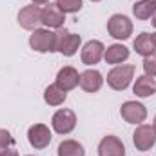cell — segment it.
Returning <instances> with one entry per match:
<instances>
[{
	"instance_id": "cell-21",
	"label": "cell",
	"mask_w": 156,
	"mask_h": 156,
	"mask_svg": "<svg viewBox=\"0 0 156 156\" xmlns=\"http://www.w3.org/2000/svg\"><path fill=\"white\" fill-rule=\"evenodd\" d=\"M56 5L64 13H76L82 9V0H56Z\"/></svg>"
},
{
	"instance_id": "cell-2",
	"label": "cell",
	"mask_w": 156,
	"mask_h": 156,
	"mask_svg": "<svg viewBox=\"0 0 156 156\" xmlns=\"http://www.w3.org/2000/svg\"><path fill=\"white\" fill-rule=\"evenodd\" d=\"M29 45L37 53H53L56 51V33L49 29H35L29 37Z\"/></svg>"
},
{
	"instance_id": "cell-14",
	"label": "cell",
	"mask_w": 156,
	"mask_h": 156,
	"mask_svg": "<svg viewBox=\"0 0 156 156\" xmlns=\"http://www.w3.org/2000/svg\"><path fill=\"white\" fill-rule=\"evenodd\" d=\"M102 83H104V76L96 69H87V71H83L80 75V87L85 93H96V91H100Z\"/></svg>"
},
{
	"instance_id": "cell-1",
	"label": "cell",
	"mask_w": 156,
	"mask_h": 156,
	"mask_svg": "<svg viewBox=\"0 0 156 156\" xmlns=\"http://www.w3.org/2000/svg\"><path fill=\"white\" fill-rule=\"evenodd\" d=\"M133 78H134V66L133 64H122V66H116L115 69L109 71L107 83L115 91H125Z\"/></svg>"
},
{
	"instance_id": "cell-18",
	"label": "cell",
	"mask_w": 156,
	"mask_h": 156,
	"mask_svg": "<svg viewBox=\"0 0 156 156\" xmlns=\"http://www.w3.org/2000/svg\"><path fill=\"white\" fill-rule=\"evenodd\" d=\"M66 98H67V93L62 91L56 83L45 87V91H44V100H45V104H49V105H55V107H56V105H62V104L66 102Z\"/></svg>"
},
{
	"instance_id": "cell-29",
	"label": "cell",
	"mask_w": 156,
	"mask_h": 156,
	"mask_svg": "<svg viewBox=\"0 0 156 156\" xmlns=\"http://www.w3.org/2000/svg\"><path fill=\"white\" fill-rule=\"evenodd\" d=\"M91 2H100V0H91Z\"/></svg>"
},
{
	"instance_id": "cell-13",
	"label": "cell",
	"mask_w": 156,
	"mask_h": 156,
	"mask_svg": "<svg viewBox=\"0 0 156 156\" xmlns=\"http://www.w3.org/2000/svg\"><path fill=\"white\" fill-rule=\"evenodd\" d=\"M78 83H80V75H78V71L75 67H71V66H66V67H62L60 71H58V75H56V85L62 89V91H71V89H75Z\"/></svg>"
},
{
	"instance_id": "cell-4",
	"label": "cell",
	"mask_w": 156,
	"mask_h": 156,
	"mask_svg": "<svg viewBox=\"0 0 156 156\" xmlns=\"http://www.w3.org/2000/svg\"><path fill=\"white\" fill-rule=\"evenodd\" d=\"M53 129L58 134H69L75 127H76V115L71 109H60L53 115Z\"/></svg>"
},
{
	"instance_id": "cell-7",
	"label": "cell",
	"mask_w": 156,
	"mask_h": 156,
	"mask_svg": "<svg viewBox=\"0 0 156 156\" xmlns=\"http://www.w3.org/2000/svg\"><path fill=\"white\" fill-rule=\"evenodd\" d=\"M18 24L24 29H27V31L38 29V26L42 24V9H40L37 4H31V5L22 7L20 13H18Z\"/></svg>"
},
{
	"instance_id": "cell-3",
	"label": "cell",
	"mask_w": 156,
	"mask_h": 156,
	"mask_svg": "<svg viewBox=\"0 0 156 156\" xmlns=\"http://www.w3.org/2000/svg\"><path fill=\"white\" fill-rule=\"evenodd\" d=\"M107 31L113 38L116 40H127L133 35V22L125 15H113L107 20Z\"/></svg>"
},
{
	"instance_id": "cell-25",
	"label": "cell",
	"mask_w": 156,
	"mask_h": 156,
	"mask_svg": "<svg viewBox=\"0 0 156 156\" xmlns=\"http://www.w3.org/2000/svg\"><path fill=\"white\" fill-rule=\"evenodd\" d=\"M49 0H33V4H37V5H40V4H47Z\"/></svg>"
},
{
	"instance_id": "cell-22",
	"label": "cell",
	"mask_w": 156,
	"mask_h": 156,
	"mask_svg": "<svg viewBox=\"0 0 156 156\" xmlns=\"http://www.w3.org/2000/svg\"><path fill=\"white\" fill-rule=\"evenodd\" d=\"M144 71L147 76H156V51L149 56H144Z\"/></svg>"
},
{
	"instance_id": "cell-5",
	"label": "cell",
	"mask_w": 156,
	"mask_h": 156,
	"mask_svg": "<svg viewBox=\"0 0 156 156\" xmlns=\"http://www.w3.org/2000/svg\"><path fill=\"white\" fill-rule=\"evenodd\" d=\"M80 44H82V38L76 33H69V31L56 33V51L62 53L64 56H73L78 51Z\"/></svg>"
},
{
	"instance_id": "cell-12",
	"label": "cell",
	"mask_w": 156,
	"mask_h": 156,
	"mask_svg": "<svg viewBox=\"0 0 156 156\" xmlns=\"http://www.w3.org/2000/svg\"><path fill=\"white\" fill-rule=\"evenodd\" d=\"M64 20H66V13L56 4H47L42 9V24L44 26L58 29V27L64 26Z\"/></svg>"
},
{
	"instance_id": "cell-8",
	"label": "cell",
	"mask_w": 156,
	"mask_h": 156,
	"mask_svg": "<svg viewBox=\"0 0 156 156\" xmlns=\"http://www.w3.org/2000/svg\"><path fill=\"white\" fill-rule=\"evenodd\" d=\"M120 115L127 123H142L147 118V109L140 102H125L120 107Z\"/></svg>"
},
{
	"instance_id": "cell-20",
	"label": "cell",
	"mask_w": 156,
	"mask_h": 156,
	"mask_svg": "<svg viewBox=\"0 0 156 156\" xmlns=\"http://www.w3.org/2000/svg\"><path fill=\"white\" fill-rule=\"evenodd\" d=\"M58 156H85V151L76 140H64L58 145Z\"/></svg>"
},
{
	"instance_id": "cell-27",
	"label": "cell",
	"mask_w": 156,
	"mask_h": 156,
	"mask_svg": "<svg viewBox=\"0 0 156 156\" xmlns=\"http://www.w3.org/2000/svg\"><path fill=\"white\" fill-rule=\"evenodd\" d=\"M151 38H153V44H154V47H156V33H153V35H151Z\"/></svg>"
},
{
	"instance_id": "cell-19",
	"label": "cell",
	"mask_w": 156,
	"mask_h": 156,
	"mask_svg": "<svg viewBox=\"0 0 156 156\" xmlns=\"http://www.w3.org/2000/svg\"><path fill=\"white\" fill-rule=\"evenodd\" d=\"M134 51L142 56H149L151 53H154V44H153V38L149 33H142L138 35L136 40H134Z\"/></svg>"
},
{
	"instance_id": "cell-26",
	"label": "cell",
	"mask_w": 156,
	"mask_h": 156,
	"mask_svg": "<svg viewBox=\"0 0 156 156\" xmlns=\"http://www.w3.org/2000/svg\"><path fill=\"white\" fill-rule=\"evenodd\" d=\"M151 24H153V26L156 27V13L153 15V16H151Z\"/></svg>"
},
{
	"instance_id": "cell-16",
	"label": "cell",
	"mask_w": 156,
	"mask_h": 156,
	"mask_svg": "<svg viewBox=\"0 0 156 156\" xmlns=\"http://www.w3.org/2000/svg\"><path fill=\"white\" fill-rule=\"evenodd\" d=\"M104 58H105L107 64H122L129 58V49L122 44H113L105 49Z\"/></svg>"
},
{
	"instance_id": "cell-28",
	"label": "cell",
	"mask_w": 156,
	"mask_h": 156,
	"mask_svg": "<svg viewBox=\"0 0 156 156\" xmlns=\"http://www.w3.org/2000/svg\"><path fill=\"white\" fill-rule=\"evenodd\" d=\"M154 129H156V116H154Z\"/></svg>"
},
{
	"instance_id": "cell-6",
	"label": "cell",
	"mask_w": 156,
	"mask_h": 156,
	"mask_svg": "<svg viewBox=\"0 0 156 156\" xmlns=\"http://www.w3.org/2000/svg\"><path fill=\"white\" fill-rule=\"evenodd\" d=\"M133 142H134V147L138 151H149L153 149V145L156 144V129L154 125H140L136 127L134 134H133Z\"/></svg>"
},
{
	"instance_id": "cell-17",
	"label": "cell",
	"mask_w": 156,
	"mask_h": 156,
	"mask_svg": "<svg viewBox=\"0 0 156 156\" xmlns=\"http://www.w3.org/2000/svg\"><path fill=\"white\" fill-rule=\"evenodd\" d=\"M133 13L138 20H149L156 13V0H140L133 5Z\"/></svg>"
},
{
	"instance_id": "cell-11",
	"label": "cell",
	"mask_w": 156,
	"mask_h": 156,
	"mask_svg": "<svg viewBox=\"0 0 156 156\" xmlns=\"http://www.w3.org/2000/svg\"><path fill=\"white\" fill-rule=\"evenodd\" d=\"M98 156H125V147L118 136H104L98 144Z\"/></svg>"
},
{
	"instance_id": "cell-24",
	"label": "cell",
	"mask_w": 156,
	"mask_h": 156,
	"mask_svg": "<svg viewBox=\"0 0 156 156\" xmlns=\"http://www.w3.org/2000/svg\"><path fill=\"white\" fill-rule=\"evenodd\" d=\"M0 156H18V153L15 151V149H4V151H0Z\"/></svg>"
},
{
	"instance_id": "cell-23",
	"label": "cell",
	"mask_w": 156,
	"mask_h": 156,
	"mask_svg": "<svg viewBox=\"0 0 156 156\" xmlns=\"http://www.w3.org/2000/svg\"><path fill=\"white\" fill-rule=\"evenodd\" d=\"M13 144H15V140H13L11 133H9L7 129H0V151H4V149L11 147Z\"/></svg>"
},
{
	"instance_id": "cell-9",
	"label": "cell",
	"mask_w": 156,
	"mask_h": 156,
	"mask_svg": "<svg viewBox=\"0 0 156 156\" xmlns=\"http://www.w3.org/2000/svg\"><path fill=\"white\" fill-rule=\"evenodd\" d=\"M51 138H53L51 131L44 123H35L27 131V140H29L31 147H35V149H45L51 144Z\"/></svg>"
},
{
	"instance_id": "cell-10",
	"label": "cell",
	"mask_w": 156,
	"mask_h": 156,
	"mask_svg": "<svg viewBox=\"0 0 156 156\" xmlns=\"http://www.w3.org/2000/svg\"><path fill=\"white\" fill-rule=\"evenodd\" d=\"M104 53H105V45L100 40H89L82 49V62L85 66H94L102 60Z\"/></svg>"
},
{
	"instance_id": "cell-15",
	"label": "cell",
	"mask_w": 156,
	"mask_h": 156,
	"mask_svg": "<svg viewBox=\"0 0 156 156\" xmlns=\"http://www.w3.org/2000/svg\"><path fill=\"white\" fill-rule=\"evenodd\" d=\"M133 93L140 98H149L156 93V80L153 76H147V75H142V76L136 78L134 85H133Z\"/></svg>"
}]
</instances>
